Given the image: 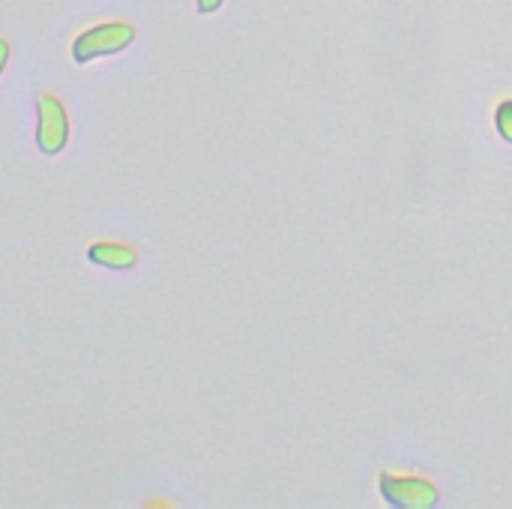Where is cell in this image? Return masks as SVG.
<instances>
[{
  "label": "cell",
  "mask_w": 512,
  "mask_h": 509,
  "mask_svg": "<svg viewBox=\"0 0 512 509\" xmlns=\"http://www.w3.org/2000/svg\"><path fill=\"white\" fill-rule=\"evenodd\" d=\"M36 114H39V123H36V147L45 153V156H57L66 141H69V120H66V108L60 99L54 96H39L36 99Z\"/></svg>",
  "instance_id": "3"
},
{
  "label": "cell",
  "mask_w": 512,
  "mask_h": 509,
  "mask_svg": "<svg viewBox=\"0 0 512 509\" xmlns=\"http://www.w3.org/2000/svg\"><path fill=\"white\" fill-rule=\"evenodd\" d=\"M378 492L384 498V504L396 509H435L441 504V492L435 483L423 480V477H393L384 474L378 480Z\"/></svg>",
  "instance_id": "2"
},
{
  "label": "cell",
  "mask_w": 512,
  "mask_h": 509,
  "mask_svg": "<svg viewBox=\"0 0 512 509\" xmlns=\"http://www.w3.org/2000/svg\"><path fill=\"white\" fill-rule=\"evenodd\" d=\"M222 3H225V0H198V9H201L204 15H210V12H216Z\"/></svg>",
  "instance_id": "6"
},
{
  "label": "cell",
  "mask_w": 512,
  "mask_h": 509,
  "mask_svg": "<svg viewBox=\"0 0 512 509\" xmlns=\"http://www.w3.org/2000/svg\"><path fill=\"white\" fill-rule=\"evenodd\" d=\"M495 129H498V135L507 144H512V99H504L498 105V111H495Z\"/></svg>",
  "instance_id": "5"
},
{
  "label": "cell",
  "mask_w": 512,
  "mask_h": 509,
  "mask_svg": "<svg viewBox=\"0 0 512 509\" xmlns=\"http://www.w3.org/2000/svg\"><path fill=\"white\" fill-rule=\"evenodd\" d=\"M135 39V27L126 21H108V24H96L90 30H84L75 42H72V60L75 63H90L96 57L105 54H117L123 48H129Z\"/></svg>",
  "instance_id": "1"
},
{
  "label": "cell",
  "mask_w": 512,
  "mask_h": 509,
  "mask_svg": "<svg viewBox=\"0 0 512 509\" xmlns=\"http://www.w3.org/2000/svg\"><path fill=\"white\" fill-rule=\"evenodd\" d=\"M87 258L93 264H102V267H111V270H129L138 261L135 249L123 246V243H93L87 249Z\"/></svg>",
  "instance_id": "4"
},
{
  "label": "cell",
  "mask_w": 512,
  "mask_h": 509,
  "mask_svg": "<svg viewBox=\"0 0 512 509\" xmlns=\"http://www.w3.org/2000/svg\"><path fill=\"white\" fill-rule=\"evenodd\" d=\"M6 60H9V42L0 39V75H3V69H6Z\"/></svg>",
  "instance_id": "7"
}]
</instances>
